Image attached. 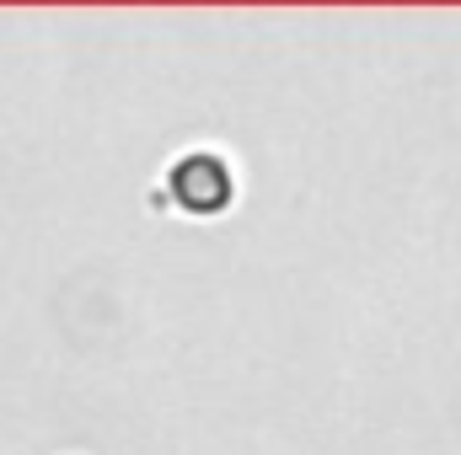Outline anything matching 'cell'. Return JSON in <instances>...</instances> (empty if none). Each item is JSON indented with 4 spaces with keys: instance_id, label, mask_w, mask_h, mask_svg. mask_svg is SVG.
Segmentation results:
<instances>
[{
    "instance_id": "1",
    "label": "cell",
    "mask_w": 461,
    "mask_h": 455,
    "mask_svg": "<svg viewBox=\"0 0 461 455\" xmlns=\"http://www.w3.org/2000/svg\"><path fill=\"white\" fill-rule=\"evenodd\" d=\"M172 188H177V199H183L188 210L215 215L230 199V172H226L221 156H188V161L172 166Z\"/></svg>"
}]
</instances>
